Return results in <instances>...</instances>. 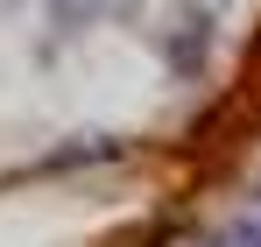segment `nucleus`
I'll return each mask as SVG.
<instances>
[{"instance_id":"nucleus-1","label":"nucleus","mask_w":261,"mask_h":247,"mask_svg":"<svg viewBox=\"0 0 261 247\" xmlns=\"http://www.w3.org/2000/svg\"><path fill=\"white\" fill-rule=\"evenodd\" d=\"M205 247H261V191H254V205L240 212L233 226H219V233H212Z\"/></svg>"}]
</instances>
